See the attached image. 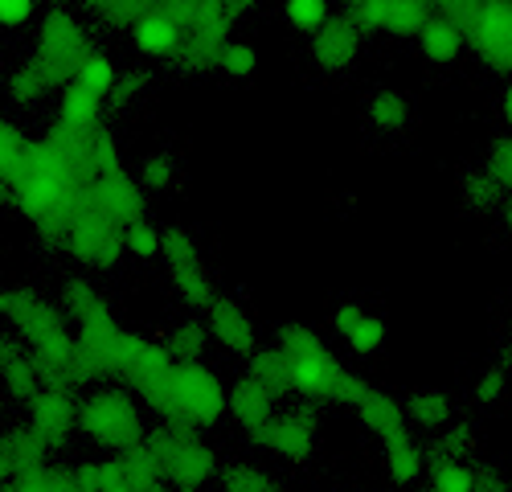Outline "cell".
I'll return each mask as SVG.
<instances>
[{
	"label": "cell",
	"mask_w": 512,
	"mask_h": 492,
	"mask_svg": "<svg viewBox=\"0 0 512 492\" xmlns=\"http://www.w3.org/2000/svg\"><path fill=\"white\" fill-rule=\"evenodd\" d=\"M283 365H287V390L300 394L304 402H349L361 394V378L349 374L336 361V353L324 345V337L308 324H283L279 345Z\"/></svg>",
	"instance_id": "obj_1"
},
{
	"label": "cell",
	"mask_w": 512,
	"mask_h": 492,
	"mask_svg": "<svg viewBox=\"0 0 512 492\" xmlns=\"http://www.w3.org/2000/svg\"><path fill=\"white\" fill-rule=\"evenodd\" d=\"M156 472L168 488H181V492H197L205 488L213 476H218V451H213L197 427L185 423H160L152 427V435H144Z\"/></svg>",
	"instance_id": "obj_2"
},
{
	"label": "cell",
	"mask_w": 512,
	"mask_h": 492,
	"mask_svg": "<svg viewBox=\"0 0 512 492\" xmlns=\"http://www.w3.org/2000/svg\"><path fill=\"white\" fill-rule=\"evenodd\" d=\"M74 427L95 439L99 447H111V451H127L144 443L148 427H144V410L136 406V398L127 390H95L87 394V402H78V419Z\"/></svg>",
	"instance_id": "obj_3"
},
{
	"label": "cell",
	"mask_w": 512,
	"mask_h": 492,
	"mask_svg": "<svg viewBox=\"0 0 512 492\" xmlns=\"http://www.w3.org/2000/svg\"><path fill=\"white\" fill-rule=\"evenodd\" d=\"M226 415V386L222 378L205 369L201 361H177L173 365V386H168L164 423H185V427H213Z\"/></svg>",
	"instance_id": "obj_4"
},
{
	"label": "cell",
	"mask_w": 512,
	"mask_h": 492,
	"mask_svg": "<svg viewBox=\"0 0 512 492\" xmlns=\"http://www.w3.org/2000/svg\"><path fill=\"white\" fill-rule=\"evenodd\" d=\"M463 46L492 74H512V0H480L463 25Z\"/></svg>",
	"instance_id": "obj_5"
},
{
	"label": "cell",
	"mask_w": 512,
	"mask_h": 492,
	"mask_svg": "<svg viewBox=\"0 0 512 492\" xmlns=\"http://www.w3.org/2000/svg\"><path fill=\"white\" fill-rule=\"evenodd\" d=\"M160 255L168 263V271H173V283H177V292L189 308H209L213 300H218V292H213V279L197 255V242L189 238L185 226H168L160 234Z\"/></svg>",
	"instance_id": "obj_6"
},
{
	"label": "cell",
	"mask_w": 512,
	"mask_h": 492,
	"mask_svg": "<svg viewBox=\"0 0 512 492\" xmlns=\"http://www.w3.org/2000/svg\"><path fill=\"white\" fill-rule=\"evenodd\" d=\"M349 17L361 25V33L414 37L431 17V5L426 0H349Z\"/></svg>",
	"instance_id": "obj_7"
},
{
	"label": "cell",
	"mask_w": 512,
	"mask_h": 492,
	"mask_svg": "<svg viewBox=\"0 0 512 492\" xmlns=\"http://www.w3.org/2000/svg\"><path fill=\"white\" fill-rule=\"evenodd\" d=\"M332 328H336V337L345 341L353 353H361V357L381 353V349H386V341H390V320L381 312H373V308H365L361 300L336 304Z\"/></svg>",
	"instance_id": "obj_8"
},
{
	"label": "cell",
	"mask_w": 512,
	"mask_h": 492,
	"mask_svg": "<svg viewBox=\"0 0 512 492\" xmlns=\"http://www.w3.org/2000/svg\"><path fill=\"white\" fill-rule=\"evenodd\" d=\"M316 435H320V415L308 402H300V406L275 410L271 431H267V447L283 460H308V451L316 447Z\"/></svg>",
	"instance_id": "obj_9"
},
{
	"label": "cell",
	"mask_w": 512,
	"mask_h": 492,
	"mask_svg": "<svg viewBox=\"0 0 512 492\" xmlns=\"http://www.w3.org/2000/svg\"><path fill=\"white\" fill-rule=\"evenodd\" d=\"M33 410H29V431L46 443V447H58L70 439L74 431V419H78V402L70 398V390L62 386H46V390H37L33 398Z\"/></svg>",
	"instance_id": "obj_10"
},
{
	"label": "cell",
	"mask_w": 512,
	"mask_h": 492,
	"mask_svg": "<svg viewBox=\"0 0 512 492\" xmlns=\"http://www.w3.org/2000/svg\"><path fill=\"white\" fill-rule=\"evenodd\" d=\"M275 394L271 390H263L254 378H242V382H234V390H226V410L234 415V423L259 443V447H267V431H271V419H275Z\"/></svg>",
	"instance_id": "obj_11"
},
{
	"label": "cell",
	"mask_w": 512,
	"mask_h": 492,
	"mask_svg": "<svg viewBox=\"0 0 512 492\" xmlns=\"http://www.w3.org/2000/svg\"><path fill=\"white\" fill-rule=\"evenodd\" d=\"M361 25L345 13V17H328L316 33H312V58L324 70H349L361 54Z\"/></svg>",
	"instance_id": "obj_12"
},
{
	"label": "cell",
	"mask_w": 512,
	"mask_h": 492,
	"mask_svg": "<svg viewBox=\"0 0 512 492\" xmlns=\"http://www.w3.org/2000/svg\"><path fill=\"white\" fill-rule=\"evenodd\" d=\"M353 410H357V423L373 435V439H394L402 431H410L406 423V410H402V398L390 394V390H381V386H361V394L353 398Z\"/></svg>",
	"instance_id": "obj_13"
},
{
	"label": "cell",
	"mask_w": 512,
	"mask_h": 492,
	"mask_svg": "<svg viewBox=\"0 0 512 492\" xmlns=\"http://www.w3.org/2000/svg\"><path fill=\"white\" fill-rule=\"evenodd\" d=\"M209 337L218 341V345H226L230 353H254V320H250V312L238 304V300H226V296H218L209 308Z\"/></svg>",
	"instance_id": "obj_14"
},
{
	"label": "cell",
	"mask_w": 512,
	"mask_h": 492,
	"mask_svg": "<svg viewBox=\"0 0 512 492\" xmlns=\"http://www.w3.org/2000/svg\"><path fill=\"white\" fill-rule=\"evenodd\" d=\"M414 41H418V54L431 62V66H451L467 46H463V25H455V21H447V17H439V13H431L422 21V29L414 33Z\"/></svg>",
	"instance_id": "obj_15"
},
{
	"label": "cell",
	"mask_w": 512,
	"mask_h": 492,
	"mask_svg": "<svg viewBox=\"0 0 512 492\" xmlns=\"http://www.w3.org/2000/svg\"><path fill=\"white\" fill-rule=\"evenodd\" d=\"M136 46L144 54H152V58L177 54V46H181V21L168 13V9H148L136 21Z\"/></svg>",
	"instance_id": "obj_16"
},
{
	"label": "cell",
	"mask_w": 512,
	"mask_h": 492,
	"mask_svg": "<svg viewBox=\"0 0 512 492\" xmlns=\"http://www.w3.org/2000/svg\"><path fill=\"white\" fill-rule=\"evenodd\" d=\"M381 460H386V472L394 484H418V476L426 472V456H422V443L414 439V431H402L381 443Z\"/></svg>",
	"instance_id": "obj_17"
},
{
	"label": "cell",
	"mask_w": 512,
	"mask_h": 492,
	"mask_svg": "<svg viewBox=\"0 0 512 492\" xmlns=\"http://www.w3.org/2000/svg\"><path fill=\"white\" fill-rule=\"evenodd\" d=\"M402 410H406V423H410V427H422V431H443V427L455 419L451 398H447L443 390H435V386L414 390V394L402 402Z\"/></svg>",
	"instance_id": "obj_18"
},
{
	"label": "cell",
	"mask_w": 512,
	"mask_h": 492,
	"mask_svg": "<svg viewBox=\"0 0 512 492\" xmlns=\"http://www.w3.org/2000/svg\"><path fill=\"white\" fill-rule=\"evenodd\" d=\"M17 492H91L87 488V476H82V468H29L13 480Z\"/></svg>",
	"instance_id": "obj_19"
},
{
	"label": "cell",
	"mask_w": 512,
	"mask_h": 492,
	"mask_svg": "<svg viewBox=\"0 0 512 492\" xmlns=\"http://www.w3.org/2000/svg\"><path fill=\"white\" fill-rule=\"evenodd\" d=\"M410 115H414V107H410V95L406 91H398V87L373 91V99H369V123H373V128L402 132L406 123H410Z\"/></svg>",
	"instance_id": "obj_20"
},
{
	"label": "cell",
	"mask_w": 512,
	"mask_h": 492,
	"mask_svg": "<svg viewBox=\"0 0 512 492\" xmlns=\"http://www.w3.org/2000/svg\"><path fill=\"white\" fill-rule=\"evenodd\" d=\"M426 460H472L476 456V431L472 423H447L443 431H435V443H422Z\"/></svg>",
	"instance_id": "obj_21"
},
{
	"label": "cell",
	"mask_w": 512,
	"mask_h": 492,
	"mask_svg": "<svg viewBox=\"0 0 512 492\" xmlns=\"http://www.w3.org/2000/svg\"><path fill=\"white\" fill-rule=\"evenodd\" d=\"M205 349H209V328L197 324V320H185L177 328H168V337H164V353L173 361H201Z\"/></svg>",
	"instance_id": "obj_22"
},
{
	"label": "cell",
	"mask_w": 512,
	"mask_h": 492,
	"mask_svg": "<svg viewBox=\"0 0 512 492\" xmlns=\"http://www.w3.org/2000/svg\"><path fill=\"white\" fill-rule=\"evenodd\" d=\"M512 394V353H504L500 361H492L488 369H480V378L472 386V398L480 406H496Z\"/></svg>",
	"instance_id": "obj_23"
},
{
	"label": "cell",
	"mask_w": 512,
	"mask_h": 492,
	"mask_svg": "<svg viewBox=\"0 0 512 492\" xmlns=\"http://www.w3.org/2000/svg\"><path fill=\"white\" fill-rule=\"evenodd\" d=\"M250 357V369H246V378H254L263 390H271L275 398L287 394V365H283V353L279 349H254L246 353Z\"/></svg>",
	"instance_id": "obj_24"
},
{
	"label": "cell",
	"mask_w": 512,
	"mask_h": 492,
	"mask_svg": "<svg viewBox=\"0 0 512 492\" xmlns=\"http://www.w3.org/2000/svg\"><path fill=\"white\" fill-rule=\"evenodd\" d=\"M504 201H508V193H504L484 169H476V173L463 177V205H467L472 214H492V210H500Z\"/></svg>",
	"instance_id": "obj_25"
},
{
	"label": "cell",
	"mask_w": 512,
	"mask_h": 492,
	"mask_svg": "<svg viewBox=\"0 0 512 492\" xmlns=\"http://www.w3.org/2000/svg\"><path fill=\"white\" fill-rule=\"evenodd\" d=\"M222 492H283V488L259 464H230L222 468Z\"/></svg>",
	"instance_id": "obj_26"
},
{
	"label": "cell",
	"mask_w": 512,
	"mask_h": 492,
	"mask_svg": "<svg viewBox=\"0 0 512 492\" xmlns=\"http://www.w3.org/2000/svg\"><path fill=\"white\" fill-rule=\"evenodd\" d=\"M431 492H472V464L463 460H426Z\"/></svg>",
	"instance_id": "obj_27"
},
{
	"label": "cell",
	"mask_w": 512,
	"mask_h": 492,
	"mask_svg": "<svg viewBox=\"0 0 512 492\" xmlns=\"http://www.w3.org/2000/svg\"><path fill=\"white\" fill-rule=\"evenodd\" d=\"M78 87H87L91 95H107L115 87V66L103 58V54H87L78 62Z\"/></svg>",
	"instance_id": "obj_28"
},
{
	"label": "cell",
	"mask_w": 512,
	"mask_h": 492,
	"mask_svg": "<svg viewBox=\"0 0 512 492\" xmlns=\"http://www.w3.org/2000/svg\"><path fill=\"white\" fill-rule=\"evenodd\" d=\"M283 13H287V21L295 29L316 33L332 17V5H328V0H283Z\"/></svg>",
	"instance_id": "obj_29"
},
{
	"label": "cell",
	"mask_w": 512,
	"mask_h": 492,
	"mask_svg": "<svg viewBox=\"0 0 512 492\" xmlns=\"http://www.w3.org/2000/svg\"><path fill=\"white\" fill-rule=\"evenodd\" d=\"M484 173H488L504 193H512V132L500 136V140L488 148V156H484Z\"/></svg>",
	"instance_id": "obj_30"
},
{
	"label": "cell",
	"mask_w": 512,
	"mask_h": 492,
	"mask_svg": "<svg viewBox=\"0 0 512 492\" xmlns=\"http://www.w3.org/2000/svg\"><path fill=\"white\" fill-rule=\"evenodd\" d=\"M123 251H132L136 259H152V255H160V234L140 218L132 226H123Z\"/></svg>",
	"instance_id": "obj_31"
},
{
	"label": "cell",
	"mask_w": 512,
	"mask_h": 492,
	"mask_svg": "<svg viewBox=\"0 0 512 492\" xmlns=\"http://www.w3.org/2000/svg\"><path fill=\"white\" fill-rule=\"evenodd\" d=\"M254 62H259V54H254L250 46H242V41H226L222 54H218V66L230 78H250L254 74Z\"/></svg>",
	"instance_id": "obj_32"
},
{
	"label": "cell",
	"mask_w": 512,
	"mask_h": 492,
	"mask_svg": "<svg viewBox=\"0 0 512 492\" xmlns=\"http://www.w3.org/2000/svg\"><path fill=\"white\" fill-rule=\"evenodd\" d=\"M173 177H177V164L168 160L164 152L144 156V164H140V181H144L148 189H168V185H173Z\"/></svg>",
	"instance_id": "obj_33"
},
{
	"label": "cell",
	"mask_w": 512,
	"mask_h": 492,
	"mask_svg": "<svg viewBox=\"0 0 512 492\" xmlns=\"http://www.w3.org/2000/svg\"><path fill=\"white\" fill-rule=\"evenodd\" d=\"M426 5H431V13H439L455 25H467V17L480 9V0H426Z\"/></svg>",
	"instance_id": "obj_34"
},
{
	"label": "cell",
	"mask_w": 512,
	"mask_h": 492,
	"mask_svg": "<svg viewBox=\"0 0 512 492\" xmlns=\"http://www.w3.org/2000/svg\"><path fill=\"white\" fill-rule=\"evenodd\" d=\"M21 152H25V144H21V136L9 128V123H0V173H13V164L21 160Z\"/></svg>",
	"instance_id": "obj_35"
},
{
	"label": "cell",
	"mask_w": 512,
	"mask_h": 492,
	"mask_svg": "<svg viewBox=\"0 0 512 492\" xmlns=\"http://www.w3.org/2000/svg\"><path fill=\"white\" fill-rule=\"evenodd\" d=\"M472 492H512V484H508L496 468L476 464V468H472Z\"/></svg>",
	"instance_id": "obj_36"
},
{
	"label": "cell",
	"mask_w": 512,
	"mask_h": 492,
	"mask_svg": "<svg viewBox=\"0 0 512 492\" xmlns=\"http://www.w3.org/2000/svg\"><path fill=\"white\" fill-rule=\"evenodd\" d=\"M13 357H21V353H17V345H13V341H9L5 333H0V369H5V365H9Z\"/></svg>",
	"instance_id": "obj_37"
},
{
	"label": "cell",
	"mask_w": 512,
	"mask_h": 492,
	"mask_svg": "<svg viewBox=\"0 0 512 492\" xmlns=\"http://www.w3.org/2000/svg\"><path fill=\"white\" fill-rule=\"evenodd\" d=\"M500 115H504L508 132H512V82H508V87H504V95H500Z\"/></svg>",
	"instance_id": "obj_38"
},
{
	"label": "cell",
	"mask_w": 512,
	"mask_h": 492,
	"mask_svg": "<svg viewBox=\"0 0 512 492\" xmlns=\"http://www.w3.org/2000/svg\"><path fill=\"white\" fill-rule=\"evenodd\" d=\"M504 226H508V238H512V193H508V205H504Z\"/></svg>",
	"instance_id": "obj_39"
},
{
	"label": "cell",
	"mask_w": 512,
	"mask_h": 492,
	"mask_svg": "<svg viewBox=\"0 0 512 492\" xmlns=\"http://www.w3.org/2000/svg\"><path fill=\"white\" fill-rule=\"evenodd\" d=\"M0 492H17V488H13V480H0Z\"/></svg>",
	"instance_id": "obj_40"
},
{
	"label": "cell",
	"mask_w": 512,
	"mask_h": 492,
	"mask_svg": "<svg viewBox=\"0 0 512 492\" xmlns=\"http://www.w3.org/2000/svg\"><path fill=\"white\" fill-rule=\"evenodd\" d=\"M414 492H431V488H414Z\"/></svg>",
	"instance_id": "obj_41"
},
{
	"label": "cell",
	"mask_w": 512,
	"mask_h": 492,
	"mask_svg": "<svg viewBox=\"0 0 512 492\" xmlns=\"http://www.w3.org/2000/svg\"><path fill=\"white\" fill-rule=\"evenodd\" d=\"M0 443H5V435H0Z\"/></svg>",
	"instance_id": "obj_42"
},
{
	"label": "cell",
	"mask_w": 512,
	"mask_h": 492,
	"mask_svg": "<svg viewBox=\"0 0 512 492\" xmlns=\"http://www.w3.org/2000/svg\"><path fill=\"white\" fill-rule=\"evenodd\" d=\"M0 304H5V300H0Z\"/></svg>",
	"instance_id": "obj_43"
},
{
	"label": "cell",
	"mask_w": 512,
	"mask_h": 492,
	"mask_svg": "<svg viewBox=\"0 0 512 492\" xmlns=\"http://www.w3.org/2000/svg\"><path fill=\"white\" fill-rule=\"evenodd\" d=\"M345 492H349V488H345Z\"/></svg>",
	"instance_id": "obj_44"
}]
</instances>
